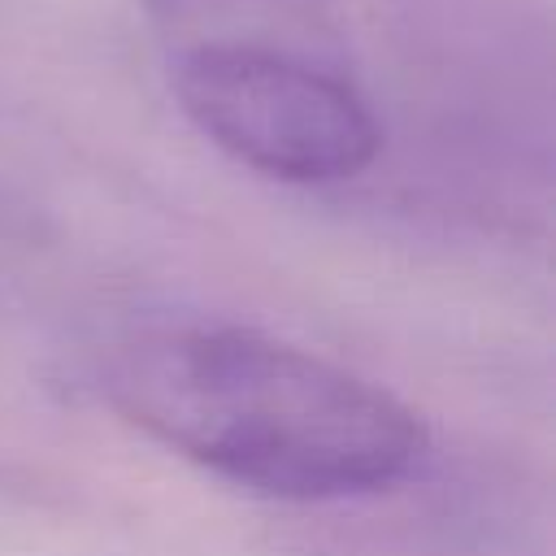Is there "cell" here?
<instances>
[{
    "label": "cell",
    "instance_id": "cell-2",
    "mask_svg": "<svg viewBox=\"0 0 556 556\" xmlns=\"http://www.w3.org/2000/svg\"><path fill=\"white\" fill-rule=\"evenodd\" d=\"M169 87L213 148L278 182H343L382 148L369 100L304 48L195 39L178 48Z\"/></svg>",
    "mask_w": 556,
    "mask_h": 556
},
{
    "label": "cell",
    "instance_id": "cell-3",
    "mask_svg": "<svg viewBox=\"0 0 556 556\" xmlns=\"http://www.w3.org/2000/svg\"><path fill=\"white\" fill-rule=\"evenodd\" d=\"M261 4H291V0H156V9L169 13V22L178 17L191 26L208 22V13L213 17H239L248 9V17H261Z\"/></svg>",
    "mask_w": 556,
    "mask_h": 556
},
{
    "label": "cell",
    "instance_id": "cell-1",
    "mask_svg": "<svg viewBox=\"0 0 556 556\" xmlns=\"http://www.w3.org/2000/svg\"><path fill=\"white\" fill-rule=\"evenodd\" d=\"M104 395L161 447L274 500L374 495L426 452L400 395L243 326L148 330L109 356Z\"/></svg>",
    "mask_w": 556,
    "mask_h": 556
}]
</instances>
